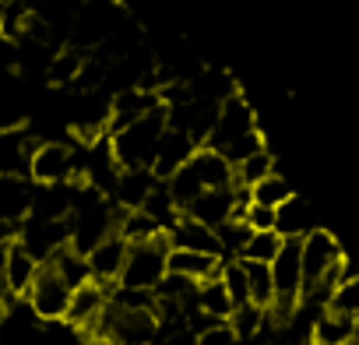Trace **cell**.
<instances>
[{"label": "cell", "instance_id": "obj_30", "mask_svg": "<svg viewBox=\"0 0 359 345\" xmlns=\"http://www.w3.org/2000/svg\"><path fill=\"white\" fill-rule=\"evenodd\" d=\"M78 338H81V331L71 327L67 320H43L32 345H81Z\"/></svg>", "mask_w": 359, "mask_h": 345}, {"label": "cell", "instance_id": "obj_8", "mask_svg": "<svg viewBox=\"0 0 359 345\" xmlns=\"http://www.w3.org/2000/svg\"><path fill=\"white\" fill-rule=\"evenodd\" d=\"M201 144L184 134V130H176V127H165L162 137H158V148H155V158H151V177L155 180H169L176 169H184L191 162V155L198 151Z\"/></svg>", "mask_w": 359, "mask_h": 345}, {"label": "cell", "instance_id": "obj_24", "mask_svg": "<svg viewBox=\"0 0 359 345\" xmlns=\"http://www.w3.org/2000/svg\"><path fill=\"white\" fill-rule=\"evenodd\" d=\"M85 57H88V53H78V50H71V46L57 50V53L50 57V64H46V78H50L53 85H74L78 74H81Z\"/></svg>", "mask_w": 359, "mask_h": 345}, {"label": "cell", "instance_id": "obj_5", "mask_svg": "<svg viewBox=\"0 0 359 345\" xmlns=\"http://www.w3.org/2000/svg\"><path fill=\"white\" fill-rule=\"evenodd\" d=\"M254 130H261V127H257V113H254V106L243 99V92H236V95H229V99L219 106V116H215V127H212L205 148L222 151V148H229L236 137H247V134H254Z\"/></svg>", "mask_w": 359, "mask_h": 345}, {"label": "cell", "instance_id": "obj_21", "mask_svg": "<svg viewBox=\"0 0 359 345\" xmlns=\"http://www.w3.org/2000/svg\"><path fill=\"white\" fill-rule=\"evenodd\" d=\"M310 345H352V317H341L334 310H320L310 331Z\"/></svg>", "mask_w": 359, "mask_h": 345}, {"label": "cell", "instance_id": "obj_32", "mask_svg": "<svg viewBox=\"0 0 359 345\" xmlns=\"http://www.w3.org/2000/svg\"><path fill=\"white\" fill-rule=\"evenodd\" d=\"M198 345H240V338H236V331L229 327V320H222V324L201 327V331H198Z\"/></svg>", "mask_w": 359, "mask_h": 345}, {"label": "cell", "instance_id": "obj_23", "mask_svg": "<svg viewBox=\"0 0 359 345\" xmlns=\"http://www.w3.org/2000/svg\"><path fill=\"white\" fill-rule=\"evenodd\" d=\"M268 172H275V158H271L268 148H261V151H254L250 158H243V162L233 165V184L243 187V191H250L254 184H261V180L268 177Z\"/></svg>", "mask_w": 359, "mask_h": 345}, {"label": "cell", "instance_id": "obj_22", "mask_svg": "<svg viewBox=\"0 0 359 345\" xmlns=\"http://www.w3.org/2000/svg\"><path fill=\"white\" fill-rule=\"evenodd\" d=\"M137 212H141V215H148L162 233H169V226L180 219V208H176V201L169 198V191H165V184H162V180L148 191V198H144V205H141Z\"/></svg>", "mask_w": 359, "mask_h": 345}, {"label": "cell", "instance_id": "obj_3", "mask_svg": "<svg viewBox=\"0 0 359 345\" xmlns=\"http://www.w3.org/2000/svg\"><path fill=\"white\" fill-rule=\"evenodd\" d=\"M29 180L39 184V187L81 180L78 151L71 144H64V141H43V144H36L32 155H29Z\"/></svg>", "mask_w": 359, "mask_h": 345}, {"label": "cell", "instance_id": "obj_15", "mask_svg": "<svg viewBox=\"0 0 359 345\" xmlns=\"http://www.w3.org/2000/svg\"><path fill=\"white\" fill-rule=\"evenodd\" d=\"M36 271H39V261L32 254H25L22 243L4 247V289H8V299H25Z\"/></svg>", "mask_w": 359, "mask_h": 345}, {"label": "cell", "instance_id": "obj_11", "mask_svg": "<svg viewBox=\"0 0 359 345\" xmlns=\"http://www.w3.org/2000/svg\"><path fill=\"white\" fill-rule=\"evenodd\" d=\"M219 271H222V257H215V254L184 250V247H169V254H165V275L187 278V282H194V285L215 278Z\"/></svg>", "mask_w": 359, "mask_h": 345}, {"label": "cell", "instance_id": "obj_10", "mask_svg": "<svg viewBox=\"0 0 359 345\" xmlns=\"http://www.w3.org/2000/svg\"><path fill=\"white\" fill-rule=\"evenodd\" d=\"M127 240L120 236V233H113V236H106L99 247H92L88 254H85V261H88V275H92V282H99V285H113L116 278H120V271H123V261H127Z\"/></svg>", "mask_w": 359, "mask_h": 345}, {"label": "cell", "instance_id": "obj_29", "mask_svg": "<svg viewBox=\"0 0 359 345\" xmlns=\"http://www.w3.org/2000/svg\"><path fill=\"white\" fill-rule=\"evenodd\" d=\"M327 310L341 313V317H359V275L355 278H345L331 289L327 296Z\"/></svg>", "mask_w": 359, "mask_h": 345}, {"label": "cell", "instance_id": "obj_31", "mask_svg": "<svg viewBox=\"0 0 359 345\" xmlns=\"http://www.w3.org/2000/svg\"><path fill=\"white\" fill-rule=\"evenodd\" d=\"M243 222H247V229L250 233H264V229H275V208H264V205H247L243 208V215H240Z\"/></svg>", "mask_w": 359, "mask_h": 345}, {"label": "cell", "instance_id": "obj_18", "mask_svg": "<svg viewBox=\"0 0 359 345\" xmlns=\"http://www.w3.org/2000/svg\"><path fill=\"white\" fill-rule=\"evenodd\" d=\"M32 191L29 177H0V222H22L32 208Z\"/></svg>", "mask_w": 359, "mask_h": 345}, {"label": "cell", "instance_id": "obj_1", "mask_svg": "<svg viewBox=\"0 0 359 345\" xmlns=\"http://www.w3.org/2000/svg\"><path fill=\"white\" fill-rule=\"evenodd\" d=\"M162 130H165V106L109 130V151H113L116 169H151Z\"/></svg>", "mask_w": 359, "mask_h": 345}, {"label": "cell", "instance_id": "obj_37", "mask_svg": "<svg viewBox=\"0 0 359 345\" xmlns=\"http://www.w3.org/2000/svg\"><path fill=\"white\" fill-rule=\"evenodd\" d=\"M81 345H113V341H106V338H85Z\"/></svg>", "mask_w": 359, "mask_h": 345}, {"label": "cell", "instance_id": "obj_9", "mask_svg": "<svg viewBox=\"0 0 359 345\" xmlns=\"http://www.w3.org/2000/svg\"><path fill=\"white\" fill-rule=\"evenodd\" d=\"M106 303H109L106 285H99V282L88 278L85 285H78V289L71 292V303H67L64 320H67L71 327H78L81 334H92V327L99 324V317H102V310H106Z\"/></svg>", "mask_w": 359, "mask_h": 345}, {"label": "cell", "instance_id": "obj_25", "mask_svg": "<svg viewBox=\"0 0 359 345\" xmlns=\"http://www.w3.org/2000/svg\"><path fill=\"white\" fill-rule=\"evenodd\" d=\"M243 271H247V285H250V303L268 310L275 303V285H271V268L268 264H257V261H240Z\"/></svg>", "mask_w": 359, "mask_h": 345}, {"label": "cell", "instance_id": "obj_35", "mask_svg": "<svg viewBox=\"0 0 359 345\" xmlns=\"http://www.w3.org/2000/svg\"><path fill=\"white\" fill-rule=\"evenodd\" d=\"M11 299H8V289H4V250H0V310H4Z\"/></svg>", "mask_w": 359, "mask_h": 345}, {"label": "cell", "instance_id": "obj_26", "mask_svg": "<svg viewBox=\"0 0 359 345\" xmlns=\"http://www.w3.org/2000/svg\"><path fill=\"white\" fill-rule=\"evenodd\" d=\"M289 198H292V187H289V180L282 177L278 169L268 172L261 184L250 187V201H254V205H264V208H278V205L289 201Z\"/></svg>", "mask_w": 359, "mask_h": 345}, {"label": "cell", "instance_id": "obj_19", "mask_svg": "<svg viewBox=\"0 0 359 345\" xmlns=\"http://www.w3.org/2000/svg\"><path fill=\"white\" fill-rule=\"evenodd\" d=\"M155 184H158V180L151 177V169H120V177H116V184H113V194H116V201L123 205V212H137Z\"/></svg>", "mask_w": 359, "mask_h": 345}, {"label": "cell", "instance_id": "obj_2", "mask_svg": "<svg viewBox=\"0 0 359 345\" xmlns=\"http://www.w3.org/2000/svg\"><path fill=\"white\" fill-rule=\"evenodd\" d=\"M165 254H169L165 233H158V236H151V240H141V243H130L116 285L155 292V285L165 278Z\"/></svg>", "mask_w": 359, "mask_h": 345}, {"label": "cell", "instance_id": "obj_12", "mask_svg": "<svg viewBox=\"0 0 359 345\" xmlns=\"http://www.w3.org/2000/svg\"><path fill=\"white\" fill-rule=\"evenodd\" d=\"M39 317L29 306V299H11L0 310V345H32L39 331Z\"/></svg>", "mask_w": 359, "mask_h": 345}, {"label": "cell", "instance_id": "obj_4", "mask_svg": "<svg viewBox=\"0 0 359 345\" xmlns=\"http://www.w3.org/2000/svg\"><path fill=\"white\" fill-rule=\"evenodd\" d=\"M247 205H250V191H243V187H215V191H201L180 215H187V219H194V222H201L208 229H219L229 219H240Z\"/></svg>", "mask_w": 359, "mask_h": 345}, {"label": "cell", "instance_id": "obj_27", "mask_svg": "<svg viewBox=\"0 0 359 345\" xmlns=\"http://www.w3.org/2000/svg\"><path fill=\"white\" fill-rule=\"evenodd\" d=\"M282 247V236L275 229H264V233H250V240L243 243L240 250V261H257V264H271L275 254Z\"/></svg>", "mask_w": 359, "mask_h": 345}, {"label": "cell", "instance_id": "obj_16", "mask_svg": "<svg viewBox=\"0 0 359 345\" xmlns=\"http://www.w3.org/2000/svg\"><path fill=\"white\" fill-rule=\"evenodd\" d=\"M313 229H320V226H317V215H313V208H310L299 194H292L289 201H282V205L275 208V233H278L282 240H303V236L313 233Z\"/></svg>", "mask_w": 359, "mask_h": 345}, {"label": "cell", "instance_id": "obj_20", "mask_svg": "<svg viewBox=\"0 0 359 345\" xmlns=\"http://www.w3.org/2000/svg\"><path fill=\"white\" fill-rule=\"evenodd\" d=\"M194 306H198V313L208 317L212 324H222V320L233 317V303H229V292H226V285H222L219 275L208 278V282H201V285L194 289Z\"/></svg>", "mask_w": 359, "mask_h": 345}, {"label": "cell", "instance_id": "obj_7", "mask_svg": "<svg viewBox=\"0 0 359 345\" xmlns=\"http://www.w3.org/2000/svg\"><path fill=\"white\" fill-rule=\"evenodd\" d=\"M18 243L25 247V254H32L39 264H46L57 250L71 247V226H67V219H32V215H25Z\"/></svg>", "mask_w": 359, "mask_h": 345}, {"label": "cell", "instance_id": "obj_33", "mask_svg": "<svg viewBox=\"0 0 359 345\" xmlns=\"http://www.w3.org/2000/svg\"><path fill=\"white\" fill-rule=\"evenodd\" d=\"M162 345H198V331H194L191 324H180V327L165 331Z\"/></svg>", "mask_w": 359, "mask_h": 345}, {"label": "cell", "instance_id": "obj_14", "mask_svg": "<svg viewBox=\"0 0 359 345\" xmlns=\"http://www.w3.org/2000/svg\"><path fill=\"white\" fill-rule=\"evenodd\" d=\"M187 169L194 172V180H198L205 191H215V187H236V184H233V162H229L222 151H215V148H205V144H201V148L191 155Z\"/></svg>", "mask_w": 359, "mask_h": 345}, {"label": "cell", "instance_id": "obj_6", "mask_svg": "<svg viewBox=\"0 0 359 345\" xmlns=\"http://www.w3.org/2000/svg\"><path fill=\"white\" fill-rule=\"evenodd\" d=\"M71 292H74V289L53 271V264H39V271H36V278H32L25 299H29V306L36 310L39 320H64L67 303H71Z\"/></svg>", "mask_w": 359, "mask_h": 345}, {"label": "cell", "instance_id": "obj_36", "mask_svg": "<svg viewBox=\"0 0 359 345\" xmlns=\"http://www.w3.org/2000/svg\"><path fill=\"white\" fill-rule=\"evenodd\" d=\"M352 345H359V317H352Z\"/></svg>", "mask_w": 359, "mask_h": 345}, {"label": "cell", "instance_id": "obj_17", "mask_svg": "<svg viewBox=\"0 0 359 345\" xmlns=\"http://www.w3.org/2000/svg\"><path fill=\"white\" fill-rule=\"evenodd\" d=\"M165 240H169V247H184V250H201V254L222 257V247H219L215 229H208V226H201V222H194V219H187V215H180V219L169 226Z\"/></svg>", "mask_w": 359, "mask_h": 345}, {"label": "cell", "instance_id": "obj_28", "mask_svg": "<svg viewBox=\"0 0 359 345\" xmlns=\"http://www.w3.org/2000/svg\"><path fill=\"white\" fill-rule=\"evenodd\" d=\"M219 278H222V285H226V292H229L233 310L250 306V285H247V271H243V264H240V261L226 264V268L219 271Z\"/></svg>", "mask_w": 359, "mask_h": 345}, {"label": "cell", "instance_id": "obj_34", "mask_svg": "<svg viewBox=\"0 0 359 345\" xmlns=\"http://www.w3.org/2000/svg\"><path fill=\"white\" fill-rule=\"evenodd\" d=\"M18 233H22V222H0V250L18 243Z\"/></svg>", "mask_w": 359, "mask_h": 345}, {"label": "cell", "instance_id": "obj_13", "mask_svg": "<svg viewBox=\"0 0 359 345\" xmlns=\"http://www.w3.org/2000/svg\"><path fill=\"white\" fill-rule=\"evenodd\" d=\"M32 134L25 127H0V177H29Z\"/></svg>", "mask_w": 359, "mask_h": 345}]
</instances>
